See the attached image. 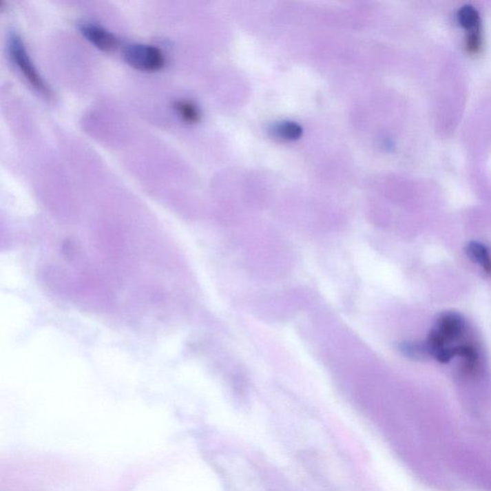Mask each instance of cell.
Here are the masks:
<instances>
[{"mask_svg": "<svg viewBox=\"0 0 491 491\" xmlns=\"http://www.w3.org/2000/svg\"><path fill=\"white\" fill-rule=\"evenodd\" d=\"M9 51L14 63H16L17 67L19 68L33 89L36 90L39 94H43V96L50 97V90L48 89V85L45 84L35 65L32 63L25 45L18 35H13L10 38Z\"/></svg>", "mask_w": 491, "mask_h": 491, "instance_id": "6da1fadb", "label": "cell"}, {"mask_svg": "<svg viewBox=\"0 0 491 491\" xmlns=\"http://www.w3.org/2000/svg\"><path fill=\"white\" fill-rule=\"evenodd\" d=\"M123 58L129 67L140 72H158L165 65V54L160 48L140 43L127 45Z\"/></svg>", "mask_w": 491, "mask_h": 491, "instance_id": "7a4b0ae2", "label": "cell"}, {"mask_svg": "<svg viewBox=\"0 0 491 491\" xmlns=\"http://www.w3.org/2000/svg\"><path fill=\"white\" fill-rule=\"evenodd\" d=\"M459 19L463 28L469 32L466 36V50L468 52L478 53L482 48V38L480 34L481 19L478 12L473 7L466 6L461 9Z\"/></svg>", "mask_w": 491, "mask_h": 491, "instance_id": "3957f363", "label": "cell"}, {"mask_svg": "<svg viewBox=\"0 0 491 491\" xmlns=\"http://www.w3.org/2000/svg\"><path fill=\"white\" fill-rule=\"evenodd\" d=\"M80 32L92 45L104 52H112L119 46L118 39L98 24L82 23L80 25Z\"/></svg>", "mask_w": 491, "mask_h": 491, "instance_id": "277c9868", "label": "cell"}, {"mask_svg": "<svg viewBox=\"0 0 491 491\" xmlns=\"http://www.w3.org/2000/svg\"><path fill=\"white\" fill-rule=\"evenodd\" d=\"M434 329L449 344L465 333L466 322L458 313L446 312L439 317Z\"/></svg>", "mask_w": 491, "mask_h": 491, "instance_id": "5b68a950", "label": "cell"}, {"mask_svg": "<svg viewBox=\"0 0 491 491\" xmlns=\"http://www.w3.org/2000/svg\"><path fill=\"white\" fill-rule=\"evenodd\" d=\"M455 356L463 359V370L466 375L473 376L480 368V356L477 348L473 344L463 343L453 346Z\"/></svg>", "mask_w": 491, "mask_h": 491, "instance_id": "8992f818", "label": "cell"}, {"mask_svg": "<svg viewBox=\"0 0 491 491\" xmlns=\"http://www.w3.org/2000/svg\"><path fill=\"white\" fill-rule=\"evenodd\" d=\"M466 251L474 262L479 264L485 273L491 275V255L485 245L480 242L472 241L466 247Z\"/></svg>", "mask_w": 491, "mask_h": 491, "instance_id": "52a82bcc", "label": "cell"}, {"mask_svg": "<svg viewBox=\"0 0 491 491\" xmlns=\"http://www.w3.org/2000/svg\"><path fill=\"white\" fill-rule=\"evenodd\" d=\"M174 109L178 112L180 118L187 123L194 124L201 119V112L192 102L187 100H178L174 103Z\"/></svg>", "mask_w": 491, "mask_h": 491, "instance_id": "ba28073f", "label": "cell"}, {"mask_svg": "<svg viewBox=\"0 0 491 491\" xmlns=\"http://www.w3.org/2000/svg\"><path fill=\"white\" fill-rule=\"evenodd\" d=\"M277 132L278 134H280V136H282V138H295L300 136L302 129H300L299 126L295 125V124L289 123V122H287V123L282 124V125H280V127H278L277 129Z\"/></svg>", "mask_w": 491, "mask_h": 491, "instance_id": "9c48e42d", "label": "cell"}]
</instances>
